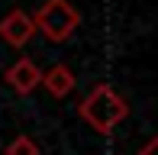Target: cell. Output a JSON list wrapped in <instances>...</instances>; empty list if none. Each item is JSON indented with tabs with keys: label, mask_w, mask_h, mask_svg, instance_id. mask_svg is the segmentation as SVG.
Returning a JSON list of instances; mask_svg holds the SVG:
<instances>
[{
	"label": "cell",
	"mask_w": 158,
	"mask_h": 155,
	"mask_svg": "<svg viewBox=\"0 0 158 155\" xmlns=\"http://www.w3.org/2000/svg\"><path fill=\"white\" fill-rule=\"evenodd\" d=\"M77 116H81L94 132H110V129H116V126L129 116V103L110 87V84H97V87L81 100Z\"/></svg>",
	"instance_id": "obj_1"
},
{
	"label": "cell",
	"mask_w": 158,
	"mask_h": 155,
	"mask_svg": "<svg viewBox=\"0 0 158 155\" xmlns=\"http://www.w3.org/2000/svg\"><path fill=\"white\" fill-rule=\"evenodd\" d=\"M32 23H35V32H39V36H45L48 42L58 45V42H68L77 32L81 13L74 10L71 0H45V3L32 13Z\"/></svg>",
	"instance_id": "obj_2"
},
{
	"label": "cell",
	"mask_w": 158,
	"mask_h": 155,
	"mask_svg": "<svg viewBox=\"0 0 158 155\" xmlns=\"http://www.w3.org/2000/svg\"><path fill=\"white\" fill-rule=\"evenodd\" d=\"M35 36V23L26 10H10L3 19H0V39L13 48H23L26 42Z\"/></svg>",
	"instance_id": "obj_3"
},
{
	"label": "cell",
	"mask_w": 158,
	"mask_h": 155,
	"mask_svg": "<svg viewBox=\"0 0 158 155\" xmlns=\"http://www.w3.org/2000/svg\"><path fill=\"white\" fill-rule=\"evenodd\" d=\"M39 81H42V68L35 65L32 58H19V61H13L10 68H6V84H10L16 94H23V97H29L35 87H39Z\"/></svg>",
	"instance_id": "obj_4"
},
{
	"label": "cell",
	"mask_w": 158,
	"mask_h": 155,
	"mask_svg": "<svg viewBox=\"0 0 158 155\" xmlns=\"http://www.w3.org/2000/svg\"><path fill=\"white\" fill-rule=\"evenodd\" d=\"M74 84H77V78H74V71H71L68 65H52L48 71H42L39 87H45L55 100H61V97H68L71 90H74Z\"/></svg>",
	"instance_id": "obj_5"
},
{
	"label": "cell",
	"mask_w": 158,
	"mask_h": 155,
	"mask_svg": "<svg viewBox=\"0 0 158 155\" xmlns=\"http://www.w3.org/2000/svg\"><path fill=\"white\" fill-rule=\"evenodd\" d=\"M3 155H39V145H35V139H29V136H13L10 142H6Z\"/></svg>",
	"instance_id": "obj_6"
},
{
	"label": "cell",
	"mask_w": 158,
	"mask_h": 155,
	"mask_svg": "<svg viewBox=\"0 0 158 155\" xmlns=\"http://www.w3.org/2000/svg\"><path fill=\"white\" fill-rule=\"evenodd\" d=\"M155 152H158V139L152 136V139H148V142H145V145H142V149H139V152H135V155H155Z\"/></svg>",
	"instance_id": "obj_7"
}]
</instances>
